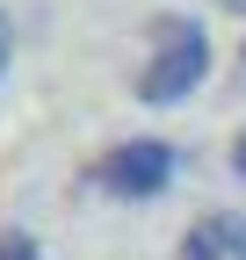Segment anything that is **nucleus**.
<instances>
[{
	"mask_svg": "<svg viewBox=\"0 0 246 260\" xmlns=\"http://www.w3.org/2000/svg\"><path fill=\"white\" fill-rule=\"evenodd\" d=\"M181 260H232L225 253V217H203L189 239H181Z\"/></svg>",
	"mask_w": 246,
	"mask_h": 260,
	"instance_id": "obj_3",
	"label": "nucleus"
},
{
	"mask_svg": "<svg viewBox=\"0 0 246 260\" xmlns=\"http://www.w3.org/2000/svg\"><path fill=\"white\" fill-rule=\"evenodd\" d=\"M0 260H44V253H37L29 232H8V239H0Z\"/></svg>",
	"mask_w": 246,
	"mask_h": 260,
	"instance_id": "obj_4",
	"label": "nucleus"
},
{
	"mask_svg": "<svg viewBox=\"0 0 246 260\" xmlns=\"http://www.w3.org/2000/svg\"><path fill=\"white\" fill-rule=\"evenodd\" d=\"M181 174V152L160 145V138H131V145H109L95 167H87V181H95L109 203H152V195H167Z\"/></svg>",
	"mask_w": 246,
	"mask_h": 260,
	"instance_id": "obj_2",
	"label": "nucleus"
},
{
	"mask_svg": "<svg viewBox=\"0 0 246 260\" xmlns=\"http://www.w3.org/2000/svg\"><path fill=\"white\" fill-rule=\"evenodd\" d=\"M232 174L246 181V130H239V138H232Z\"/></svg>",
	"mask_w": 246,
	"mask_h": 260,
	"instance_id": "obj_7",
	"label": "nucleus"
},
{
	"mask_svg": "<svg viewBox=\"0 0 246 260\" xmlns=\"http://www.w3.org/2000/svg\"><path fill=\"white\" fill-rule=\"evenodd\" d=\"M203 73H210V29L196 15H152V58L138 73V102L174 109L203 87Z\"/></svg>",
	"mask_w": 246,
	"mask_h": 260,
	"instance_id": "obj_1",
	"label": "nucleus"
},
{
	"mask_svg": "<svg viewBox=\"0 0 246 260\" xmlns=\"http://www.w3.org/2000/svg\"><path fill=\"white\" fill-rule=\"evenodd\" d=\"M225 253L246 260V217H225Z\"/></svg>",
	"mask_w": 246,
	"mask_h": 260,
	"instance_id": "obj_5",
	"label": "nucleus"
},
{
	"mask_svg": "<svg viewBox=\"0 0 246 260\" xmlns=\"http://www.w3.org/2000/svg\"><path fill=\"white\" fill-rule=\"evenodd\" d=\"M239 80H246V58H239Z\"/></svg>",
	"mask_w": 246,
	"mask_h": 260,
	"instance_id": "obj_9",
	"label": "nucleus"
},
{
	"mask_svg": "<svg viewBox=\"0 0 246 260\" xmlns=\"http://www.w3.org/2000/svg\"><path fill=\"white\" fill-rule=\"evenodd\" d=\"M8 51H15V22H8V8H0V80H8Z\"/></svg>",
	"mask_w": 246,
	"mask_h": 260,
	"instance_id": "obj_6",
	"label": "nucleus"
},
{
	"mask_svg": "<svg viewBox=\"0 0 246 260\" xmlns=\"http://www.w3.org/2000/svg\"><path fill=\"white\" fill-rule=\"evenodd\" d=\"M218 8H232V15H246V0H218Z\"/></svg>",
	"mask_w": 246,
	"mask_h": 260,
	"instance_id": "obj_8",
	"label": "nucleus"
}]
</instances>
